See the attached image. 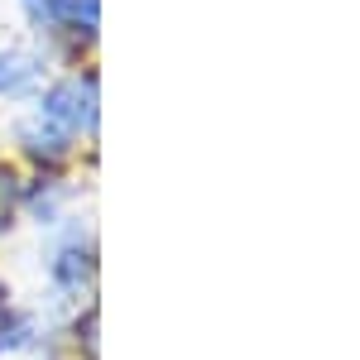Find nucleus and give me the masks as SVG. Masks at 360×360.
<instances>
[{
	"label": "nucleus",
	"instance_id": "1",
	"mask_svg": "<svg viewBox=\"0 0 360 360\" xmlns=\"http://www.w3.org/2000/svg\"><path fill=\"white\" fill-rule=\"evenodd\" d=\"M39 115L44 120H53L63 135H82L96 125V77L91 72H77V77H63L44 91V101H39Z\"/></svg>",
	"mask_w": 360,
	"mask_h": 360
},
{
	"label": "nucleus",
	"instance_id": "2",
	"mask_svg": "<svg viewBox=\"0 0 360 360\" xmlns=\"http://www.w3.org/2000/svg\"><path fill=\"white\" fill-rule=\"evenodd\" d=\"M39 72H44V63L25 49H5L0 53V96H29L34 86H39Z\"/></svg>",
	"mask_w": 360,
	"mask_h": 360
},
{
	"label": "nucleus",
	"instance_id": "3",
	"mask_svg": "<svg viewBox=\"0 0 360 360\" xmlns=\"http://www.w3.org/2000/svg\"><path fill=\"white\" fill-rule=\"evenodd\" d=\"M68 139L72 135H63L53 120H44V115L20 125V144H25L34 159H63V154H68Z\"/></svg>",
	"mask_w": 360,
	"mask_h": 360
},
{
	"label": "nucleus",
	"instance_id": "4",
	"mask_svg": "<svg viewBox=\"0 0 360 360\" xmlns=\"http://www.w3.org/2000/svg\"><path fill=\"white\" fill-rule=\"evenodd\" d=\"M49 20H63L77 34H96V0H53Z\"/></svg>",
	"mask_w": 360,
	"mask_h": 360
},
{
	"label": "nucleus",
	"instance_id": "5",
	"mask_svg": "<svg viewBox=\"0 0 360 360\" xmlns=\"http://www.w3.org/2000/svg\"><path fill=\"white\" fill-rule=\"evenodd\" d=\"M53 274H58V283H68V288H77V283L86 278V255H77V250H68V255H58Z\"/></svg>",
	"mask_w": 360,
	"mask_h": 360
},
{
	"label": "nucleus",
	"instance_id": "6",
	"mask_svg": "<svg viewBox=\"0 0 360 360\" xmlns=\"http://www.w3.org/2000/svg\"><path fill=\"white\" fill-rule=\"evenodd\" d=\"M25 10H29V15H34V20H44V15L53 10V0H25Z\"/></svg>",
	"mask_w": 360,
	"mask_h": 360
},
{
	"label": "nucleus",
	"instance_id": "7",
	"mask_svg": "<svg viewBox=\"0 0 360 360\" xmlns=\"http://www.w3.org/2000/svg\"><path fill=\"white\" fill-rule=\"evenodd\" d=\"M0 317H5V293H0Z\"/></svg>",
	"mask_w": 360,
	"mask_h": 360
}]
</instances>
